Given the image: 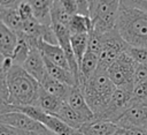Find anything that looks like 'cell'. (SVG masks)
<instances>
[{
    "instance_id": "6da1fadb",
    "label": "cell",
    "mask_w": 147,
    "mask_h": 135,
    "mask_svg": "<svg viewBox=\"0 0 147 135\" xmlns=\"http://www.w3.org/2000/svg\"><path fill=\"white\" fill-rule=\"evenodd\" d=\"M6 78L9 90L7 104L16 106H37L41 88L40 83L22 66L14 65L10 70L6 73Z\"/></svg>"
},
{
    "instance_id": "7a4b0ae2",
    "label": "cell",
    "mask_w": 147,
    "mask_h": 135,
    "mask_svg": "<svg viewBox=\"0 0 147 135\" xmlns=\"http://www.w3.org/2000/svg\"><path fill=\"white\" fill-rule=\"evenodd\" d=\"M117 31L130 46L147 47V12L121 5Z\"/></svg>"
},
{
    "instance_id": "3957f363",
    "label": "cell",
    "mask_w": 147,
    "mask_h": 135,
    "mask_svg": "<svg viewBox=\"0 0 147 135\" xmlns=\"http://www.w3.org/2000/svg\"><path fill=\"white\" fill-rule=\"evenodd\" d=\"M79 87L82 88L84 97L95 117L106 110L116 90L115 84L111 82L107 73V68L100 65L95 73Z\"/></svg>"
},
{
    "instance_id": "277c9868",
    "label": "cell",
    "mask_w": 147,
    "mask_h": 135,
    "mask_svg": "<svg viewBox=\"0 0 147 135\" xmlns=\"http://www.w3.org/2000/svg\"><path fill=\"white\" fill-rule=\"evenodd\" d=\"M121 0H98L91 12L92 30L98 35H103L116 29Z\"/></svg>"
},
{
    "instance_id": "5b68a950",
    "label": "cell",
    "mask_w": 147,
    "mask_h": 135,
    "mask_svg": "<svg viewBox=\"0 0 147 135\" xmlns=\"http://www.w3.org/2000/svg\"><path fill=\"white\" fill-rule=\"evenodd\" d=\"M137 66L138 63L125 52L107 68V73L116 88L133 87Z\"/></svg>"
},
{
    "instance_id": "8992f818",
    "label": "cell",
    "mask_w": 147,
    "mask_h": 135,
    "mask_svg": "<svg viewBox=\"0 0 147 135\" xmlns=\"http://www.w3.org/2000/svg\"><path fill=\"white\" fill-rule=\"evenodd\" d=\"M99 36L102 45V51L99 57V65L105 68H108L121 54L125 53L129 50L130 45L124 40L117 29H114L109 32Z\"/></svg>"
},
{
    "instance_id": "52a82bcc",
    "label": "cell",
    "mask_w": 147,
    "mask_h": 135,
    "mask_svg": "<svg viewBox=\"0 0 147 135\" xmlns=\"http://www.w3.org/2000/svg\"><path fill=\"white\" fill-rule=\"evenodd\" d=\"M133 87L116 88V90H115L108 106L106 107V110L101 114L95 117V119L106 120V121L117 123V121L122 117V114L132 105Z\"/></svg>"
},
{
    "instance_id": "ba28073f",
    "label": "cell",
    "mask_w": 147,
    "mask_h": 135,
    "mask_svg": "<svg viewBox=\"0 0 147 135\" xmlns=\"http://www.w3.org/2000/svg\"><path fill=\"white\" fill-rule=\"evenodd\" d=\"M0 123L22 132H39L47 129L44 125L22 112H8L0 114Z\"/></svg>"
},
{
    "instance_id": "9c48e42d",
    "label": "cell",
    "mask_w": 147,
    "mask_h": 135,
    "mask_svg": "<svg viewBox=\"0 0 147 135\" xmlns=\"http://www.w3.org/2000/svg\"><path fill=\"white\" fill-rule=\"evenodd\" d=\"M65 102L70 105V107L74 111L77 112V114L83 119V121L85 123L93 121L95 119V115H94L93 111L91 110V107L88 106V104L84 97V93L82 91V88L79 85H75L71 88Z\"/></svg>"
},
{
    "instance_id": "30bf717a",
    "label": "cell",
    "mask_w": 147,
    "mask_h": 135,
    "mask_svg": "<svg viewBox=\"0 0 147 135\" xmlns=\"http://www.w3.org/2000/svg\"><path fill=\"white\" fill-rule=\"evenodd\" d=\"M118 127H140L147 128V107L141 104L131 105L118 119Z\"/></svg>"
},
{
    "instance_id": "8fae6325",
    "label": "cell",
    "mask_w": 147,
    "mask_h": 135,
    "mask_svg": "<svg viewBox=\"0 0 147 135\" xmlns=\"http://www.w3.org/2000/svg\"><path fill=\"white\" fill-rule=\"evenodd\" d=\"M22 67L39 83H41L47 75L45 59L38 48H32L30 51V54L26 58L25 62L22 65Z\"/></svg>"
},
{
    "instance_id": "7c38bea8",
    "label": "cell",
    "mask_w": 147,
    "mask_h": 135,
    "mask_svg": "<svg viewBox=\"0 0 147 135\" xmlns=\"http://www.w3.org/2000/svg\"><path fill=\"white\" fill-rule=\"evenodd\" d=\"M38 50L40 51V53L42 54L45 60H48L49 62H52L56 66H60V67H63V68L70 70L69 62L67 60L65 53L59 44L55 45V44L46 43L44 40H39Z\"/></svg>"
},
{
    "instance_id": "4fadbf2b",
    "label": "cell",
    "mask_w": 147,
    "mask_h": 135,
    "mask_svg": "<svg viewBox=\"0 0 147 135\" xmlns=\"http://www.w3.org/2000/svg\"><path fill=\"white\" fill-rule=\"evenodd\" d=\"M118 126L114 122L94 119L93 121L84 123L79 128L80 135H114Z\"/></svg>"
},
{
    "instance_id": "5bb4252c",
    "label": "cell",
    "mask_w": 147,
    "mask_h": 135,
    "mask_svg": "<svg viewBox=\"0 0 147 135\" xmlns=\"http://www.w3.org/2000/svg\"><path fill=\"white\" fill-rule=\"evenodd\" d=\"M17 44H18V35L1 23L0 24V53H1V58H11Z\"/></svg>"
},
{
    "instance_id": "9a60e30c",
    "label": "cell",
    "mask_w": 147,
    "mask_h": 135,
    "mask_svg": "<svg viewBox=\"0 0 147 135\" xmlns=\"http://www.w3.org/2000/svg\"><path fill=\"white\" fill-rule=\"evenodd\" d=\"M63 103L64 102L62 99L57 98L56 96H54V95L47 92L46 90H44L42 88H40V92H39V98H38L37 106L40 110H42L44 112L56 117V114L59 113V111L62 107Z\"/></svg>"
},
{
    "instance_id": "2e32d148",
    "label": "cell",
    "mask_w": 147,
    "mask_h": 135,
    "mask_svg": "<svg viewBox=\"0 0 147 135\" xmlns=\"http://www.w3.org/2000/svg\"><path fill=\"white\" fill-rule=\"evenodd\" d=\"M99 57L94 53L86 51L82 62L79 63V85L85 83L98 69L99 67Z\"/></svg>"
},
{
    "instance_id": "e0dca14e",
    "label": "cell",
    "mask_w": 147,
    "mask_h": 135,
    "mask_svg": "<svg viewBox=\"0 0 147 135\" xmlns=\"http://www.w3.org/2000/svg\"><path fill=\"white\" fill-rule=\"evenodd\" d=\"M40 87L44 90H46L47 92H49V93L56 96L57 98L62 99L63 102L67 100V98L69 96V92H70V90L72 88V87H70L68 84H64V83L53 78L52 76L48 75V73L45 76V78L42 80V82L40 83Z\"/></svg>"
},
{
    "instance_id": "ac0fdd59",
    "label": "cell",
    "mask_w": 147,
    "mask_h": 135,
    "mask_svg": "<svg viewBox=\"0 0 147 135\" xmlns=\"http://www.w3.org/2000/svg\"><path fill=\"white\" fill-rule=\"evenodd\" d=\"M32 7L34 17L42 24L52 25L51 9L54 0H26Z\"/></svg>"
},
{
    "instance_id": "d6986e66",
    "label": "cell",
    "mask_w": 147,
    "mask_h": 135,
    "mask_svg": "<svg viewBox=\"0 0 147 135\" xmlns=\"http://www.w3.org/2000/svg\"><path fill=\"white\" fill-rule=\"evenodd\" d=\"M1 23L16 33L23 31V21L17 12V8H2L0 7Z\"/></svg>"
},
{
    "instance_id": "ffe728a7",
    "label": "cell",
    "mask_w": 147,
    "mask_h": 135,
    "mask_svg": "<svg viewBox=\"0 0 147 135\" xmlns=\"http://www.w3.org/2000/svg\"><path fill=\"white\" fill-rule=\"evenodd\" d=\"M45 63H46V68H47L48 75L52 76L53 78H55V80H57V81H60V82H62L64 84H68L70 87L78 85L74 74L71 73V70L65 69V68L60 67V66H56V65L49 62L48 60H45Z\"/></svg>"
},
{
    "instance_id": "44dd1931",
    "label": "cell",
    "mask_w": 147,
    "mask_h": 135,
    "mask_svg": "<svg viewBox=\"0 0 147 135\" xmlns=\"http://www.w3.org/2000/svg\"><path fill=\"white\" fill-rule=\"evenodd\" d=\"M92 18L91 16H84L79 14H75L70 17L68 23V29L71 35H80V33H90L92 30Z\"/></svg>"
},
{
    "instance_id": "7402d4cb",
    "label": "cell",
    "mask_w": 147,
    "mask_h": 135,
    "mask_svg": "<svg viewBox=\"0 0 147 135\" xmlns=\"http://www.w3.org/2000/svg\"><path fill=\"white\" fill-rule=\"evenodd\" d=\"M56 117L60 118L63 122H65L68 126H70L71 128L76 129V130H79V128L85 123L83 121V119L77 114V112L74 111L67 102L63 103V105L60 108V111L56 114Z\"/></svg>"
},
{
    "instance_id": "603a6c76",
    "label": "cell",
    "mask_w": 147,
    "mask_h": 135,
    "mask_svg": "<svg viewBox=\"0 0 147 135\" xmlns=\"http://www.w3.org/2000/svg\"><path fill=\"white\" fill-rule=\"evenodd\" d=\"M87 44H88V33L71 35V46H72L75 58L78 62V66L82 62L87 51Z\"/></svg>"
},
{
    "instance_id": "cb8c5ba5",
    "label": "cell",
    "mask_w": 147,
    "mask_h": 135,
    "mask_svg": "<svg viewBox=\"0 0 147 135\" xmlns=\"http://www.w3.org/2000/svg\"><path fill=\"white\" fill-rule=\"evenodd\" d=\"M32 50V47L29 45V43L22 37L18 35V44L11 55V60L14 62V65H18V66H22L26 58L29 57L30 54V51Z\"/></svg>"
},
{
    "instance_id": "d4e9b609",
    "label": "cell",
    "mask_w": 147,
    "mask_h": 135,
    "mask_svg": "<svg viewBox=\"0 0 147 135\" xmlns=\"http://www.w3.org/2000/svg\"><path fill=\"white\" fill-rule=\"evenodd\" d=\"M51 16H52V24H62L67 27L71 17V15L65 12V9L62 7L59 0H54L51 9Z\"/></svg>"
},
{
    "instance_id": "484cf974",
    "label": "cell",
    "mask_w": 147,
    "mask_h": 135,
    "mask_svg": "<svg viewBox=\"0 0 147 135\" xmlns=\"http://www.w3.org/2000/svg\"><path fill=\"white\" fill-rule=\"evenodd\" d=\"M145 99H147V81L134 83L132 93V105L142 104Z\"/></svg>"
},
{
    "instance_id": "4316f807",
    "label": "cell",
    "mask_w": 147,
    "mask_h": 135,
    "mask_svg": "<svg viewBox=\"0 0 147 135\" xmlns=\"http://www.w3.org/2000/svg\"><path fill=\"white\" fill-rule=\"evenodd\" d=\"M126 53L138 63H147V47H136V46H130Z\"/></svg>"
},
{
    "instance_id": "83f0119b",
    "label": "cell",
    "mask_w": 147,
    "mask_h": 135,
    "mask_svg": "<svg viewBox=\"0 0 147 135\" xmlns=\"http://www.w3.org/2000/svg\"><path fill=\"white\" fill-rule=\"evenodd\" d=\"M87 51L94 53L95 55L100 57L101 51H102V45H101V39L100 36L93 31H90L88 33V44H87Z\"/></svg>"
},
{
    "instance_id": "f1b7e54d",
    "label": "cell",
    "mask_w": 147,
    "mask_h": 135,
    "mask_svg": "<svg viewBox=\"0 0 147 135\" xmlns=\"http://www.w3.org/2000/svg\"><path fill=\"white\" fill-rule=\"evenodd\" d=\"M17 12H18V14H20V16H21V18H22L23 22H24V21H28V20H30V18H32V17H34L32 7L30 6V3H29L26 0H25V1H22V2L18 5Z\"/></svg>"
},
{
    "instance_id": "f546056e",
    "label": "cell",
    "mask_w": 147,
    "mask_h": 135,
    "mask_svg": "<svg viewBox=\"0 0 147 135\" xmlns=\"http://www.w3.org/2000/svg\"><path fill=\"white\" fill-rule=\"evenodd\" d=\"M114 135H147V129L140 127H118Z\"/></svg>"
},
{
    "instance_id": "4dcf8cb0",
    "label": "cell",
    "mask_w": 147,
    "mask_h": 135,
    "mask_svg": "<svg viewBox=\"0 0 147 135\" xmlns=\"http://www.w3.org/2000/svg\"><path fill=\"white\" fill-rule=\"evenodd\" d=\"M121 5L147 12V0H121Z\"/></svg>"
},
{
    "instance_id": "1f68e13d",
    "label": "cell",
    "mask_w": 147,
    "mask_h": 135,
    "mask_svg": "<svg viewBox=\"0 0 147 135\" xmlns=\"http://www.w3.org/2000/svg\"><path fill=\"white\" fill-rule=\"evenodd\" d=\"M147 81V63H141L137 66L136 75H134V83Z\"/></svg>"
},
{
    "instance_id": "d6a6232c",
    "label": "cell",
    "mask_w": 147,
    "mask_h": 135,
    "mask_svg": "<svg viewBox=\"0 0 147 135\" xmlns=\"http://www.w3.org/2000/svg\"><path fill=\"white\" fill-rule=\"evenodd\" d=\"M77 5V14L84 15V16H90L91 15V8L88 0H76Z\"/></svg>"
},
{
    "instance_id": "836d02e7",
    "label": "cell",
    "mask_w": 147,
    "mask_h": 135,
    "mask_svg": "<svg viewBox=\"0 0 147 135\" xmlns=\"http://www.w3.org/2000/svg\"><path fill=\"white\" fill-rule=\"evenodd\" d=\"M60 3L62 5V7L65 9V12L68 14H70L71 16L77 14V5H76V0H59Z\"/></svg>"
},
{
    "instance_id": "e575fe53",
    "label": "cell",
    "mask_w": 147,
    "mask_h": 135,
    "mask_svg": "<svg viewBox=\"0 0 147 135\" xmlns=\"http://www.w3.org/2000/svg\"><path fill=\"white\" fill-rule=\"evenodd\" d=\"M0 135H20V130L7 125L0 123Z\"/></svg>"
},
{
    "instance_id": "d590c367",
    "label": "cell",
    "mask_w": 147,
    "mask_h": 135,
    "mask_svg": "<svg viewBox=\"0 0 147 135\" xmlns=\"http://www.w3.org/2000/svg\"><path fill=\"white\" fill-rule=\"evenodd\" d=\"M21 2V0H0L2 8H17Z\"/></svg>"
},
{
    "instance_id": "8d00e7d4",
    "label": "cell",
    "mask_w": 147,
    "mask_h": 135,
    "mask_svg": "<svg viewBox=\"0 0 147 135\" xmlns=\"http://www.w3.org/2000/svg\"><path fill=\"white\" fill-rule=\"evenodd\" d=\"M20 135H56L53 132L45 129V130H39V132H22L20 130Z\"/></svg>"
},
{
    "instance_id": "74e56055",
    "label": "cell",
    "mask_w": 147,
    "mask_h": 135,
    "mask_svg": "<svg viewBox=\"0 0 147 135\" xmlns=\"http://www.w3.org/2000/svg\"><path fill=\"white\" fill-rule=\"evenodd\" d=\"M96 2H98V0H88V3H90V8H91V12H92V10H93V8L95 7Z\"/></svg>"
},
{
    "instance_id": "f35d334b",
    "label": "cell",
    "mask_w": 147,
    "mask_h": 135,
    "mask_svg": "<svg viewBox=\"0 0 147 135\" xmlns=\"http://www.w3.org/2000/svg\"><path fill=\"white\" fill-rule=\"evenodd\" d=\"M141 105H144V106H146V107H147V99H145V100L142 102V104H141Z\"/></svg>"
},
{
    "instance_id": "ab89813d",
    "label": "cell",
    "mask_w": 147,
    "mask_h": 135,
    "mask_svg": "<svg viewBox=\"0 0 147 135\" xmlns=\"http://www.w3.org/2000/svg\"><path fill=\"white\" fill-rule=\"evenodd\" d=\"M21 1H25V0H21Z\"/></svg>"
},
{
    "instance_id": "60d3db41",
    "label": "cell",
    "mask_w": 147,
    "mask_h": 135,
    "mask_svg": "<svg viewBox=\"0 0 147 135\" xmlns=\"http://www.w3.org/2000/svg\"><path fill=\"white\" fill-rule=\"evenodd\" d=\"M146 129H147V128H146Z\"/></svg>"
}]
</instances>
